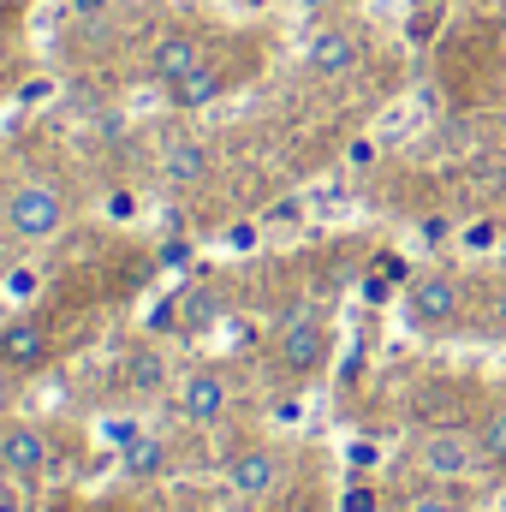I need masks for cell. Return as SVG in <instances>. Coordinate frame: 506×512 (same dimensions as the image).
<instances>
[{
	"mask_svg": "<svg viewBox=\"0 0 506 512\" xmlns=\"http://www.w3.org/2000/svg\"><path fill=\"white\" fill-rule=\"evenodd\" d=\"M304 6H328V0H304Z\"/></svg>",
	"mask_w": 506,
	"mask_h": 512,
	"instance_id": "cell-30",
	"label": "cell"
},
{
	"mask_svg": "<svg viewBox=\"0 0 506 512\" xmlns=\"http://www.w3.org/2000/svg\"><path fill=\"white\" fill-rule=\"evenodd\" d=\"M18 102H24V108H30V102H48V84H24V90H18Z\"/></svg>",
	"mask_w": 506,
	"mask_h": 512,
	"instance_id": "cell-27",
	"label": "cell"
},
{
	"mask_svg": "<svg viewBox=\"0 0 506 512\" xmlns=\"http://www.w3.org/2000/svg\"><path fill=\"white\" fill-rule=\"evenodd\" d=\"M304 66L316 72V78H352L358 66H364V42H358V30H316L310 36V48H304Z\"/></svg>",
	"mask_w": 506,
	"mask_h": 512,
	"instance_id": "cell-5",
	"label": "cell"
},
{
	"mask_svg": "<svg viewBox=\"0 0 506 512\" xmlns=\"http://www.w3.org/2000/svg\"><path fill=\"white\" fill-rule=\"evenodd\" d=\"M0 512H18V507H12V501H0Z\"/></svg>",
	"mask_w": 506,
	"mask_h": 512,
	"instance_id": "cell-29",
	"label": "cell"
},
{
	"mask_svg": "<svg viewBox=\"0 0 506 512\" xmlns=\"http://www.w3.org/2000/svg\"><path fill=\"white\" fill-rule=\"evenodd\" d=\"M489 316H495V328H506V280L495 286V304H489Z\"/></svg>",
	"mask_w": 506,
	"mask_h": 512,
	"instance_id": "cell-26",
	"label": "cell"
},
{
	"mask_svg": "<svg viewBox=\"0 0 506 512\" xmlns=\"http://www.w3.org/2000/svg\"><path fill=\"white\" fill-rule=\"evenodd\" d=\"M48 465V441L30 423H0V471L6 477H36Z\"/></svg>",
	"mask_w": 506,
	"mask_h": 512,
	"instance_id": "cell-6",
	"label": "cell"
},
{
	"mask_svg": "<svg viewBox=\"0 0 506 512\" xmlns=\"http://www.w3.org/2000/svg\"><path fill=\"white\" fill-rule=\"evenodd\" d=\"M477 447H483V465H506V399L483 411V423H477Z\"/></svg>",
	"mask_w": 506,
	"mask_h": 512,
	"instance_id": "cell-14",
	"label": "cell"
},
{
	"mask_svg": "<svg viewBox=\"0 0 506 512\" xmlns=\"http://www.w3.org/2000/svg\"><path fill=\"white\" fill-rule=\"evenodd\" d=\"M376 274H387V280H405V262H399V256H381Z\"/></svg>",
	"mask_w": 506,
	"mask_h": 512,
	"instance_id": "cell-25",
	"label": "cell"
},
{
	"mask_svg": "<svg viewBox=\"0 0 506 512\" xmlns=\"http://www.w3.org/2000/svg\"><path fill=\"white\" fill-rule=\"evenodd\" d=\"M108 441H120V447H131V441H137V423H108Z\"/></svg>",
	"mask_w": 506,
	"mask_h": 512,
	"instance_id": "cell-24",
	"label": "cell"
},
{
	"mask_svg": "<svg viewBox=\"0 0 506 512\" xmlns=\"http://www.w3.org/2000/svg\"><path fill=\"white\" fill-rule=\"evenodd\" d=\"M120 465H126L131 483H143V477H155V471L167 465V447H161V441H149V435H137L131 447H120Z\"/></svg>",
	"mask_w": 506,
	"mask_h": 512,
	"instance_id": "cell-13",
	"label": "cell"
},
{
	"mask_svg": "<svg viewBox=\"0 0 506 512\" xmlns=\"http://www.w3.org/2000/svg\"><path fill=\"white\" fill-rule=\"evenodd\" d=\"M197 66H203V42L185 36V30H167V36L149 48V78H161V84H173V78H185V72H197Z\"/></svg>",
	"mask_w": 506,
	"mask_h": 512,
	"instance_id": "cell-9",
	"label": "cell"
},
{
	"mask_svg": "<svg viewBox=\"0 0 506 512\" xmlns=\"http://www.w3.org/2000/svg\"><path fill=\"white\" fill-rule=\"evenodd\" d=\"M161 262H167V268H179V262H191V245H185V239H173V245L161 251Z\"/></svg>",
	"mask_w": 506,
	"mask_h": 512,
	"instance_id": "cell-21",
	"label": "cell"
},
{
	"mask_svg": "<svg viewBox=\"0 0 506 512\" xmlns=\"http://www.w3.org/2000/svg\"><path fill=\"white\" fill-rule=\"evenodd\" d=\"M405 316H411V328H423V334H447L459 316H465V286L453 280V274H417L411 286H405Z\"/></svg>",
	"mask_w": 506,
	"mask_h": 512,
	"instance_id": "cell-1",
	"label": "cell"
},
{
	"mask_svg": "<svg viewBox=\"0 0 506 512\" xmlns=\"http://www.w3.org/2000/svg\"><path fill=\"white\" fill-rule=\"evenodd\" d=\"M131 215H137V197L131 191H114L108 197V221H131Z\"/></svg>",
	"mask_w": 506,
	"mask_h": 512,
	"instance_id": "cell-19",
	"label": "cell"
},
{
	"mask_svg": "<svg viewBox=\"0 0 506 512\" xmlns=\"http://www.w3.org/2000/svg\"><path fill=\"white\" fill-rule=\"evenodd\" d=\"M6 286H12V292H18V298H30V292H36V274H30V268H18V274H12V280H6Z\"/></svg>",
	"mask_w": 506,
	"mask_h": 512,
	"instance_id": "cell-22",
	"label": "cell"
},
{
	"mask_svg": "<svg viewBox=\"0 0 506 512\" xmlns=\"http://www.w3.org/2000/svg\"><path fill=\"white\" fill-rule=\"evenodd\" d=\"M161 173H167V185H197V179H209V149H203L197 137H179V143L167 149Z\"/></svg>",
	"mask_w": 506,
	"mask_h": 512,
	"instance_id": "cell-12",
	"label": "cell"
},
{
	"mask_svg": "<svg viewBox=\"0 0 506 512\" xmlns=\"http://www.w3.org/2000/svg\"><path fill=\"white\" fill-rule=\"evenodd\" d=\"M280 364L292 376H316L328 364V328H322L316 310H292L286 316V328H280Z\"/></svg>",
	"mask_w": 506,
	"mask_h": 512,
	"instance_id": "cell-4",
	"label": "cell"
},
{
	"mask_svg": "<svg viewBox=\"0 0 506 512\" xmlns=\"http://www.w3.org/2000/svg\"><path fill=\"white\" fill-rule=\"evenodd\" d=\"M405 512H465V495L459 489H423L405 501Z\"/></svg>",
	"mask_w": 506,
	"mask_h": 512,
	"instance_id": "cell-16",
	"label": "cell"
},
{
	"mask_svg": "<svg viewBox=\"0 0 506 512\" xmlns=\"http://www.w3.org/2000/svg\"><path fill=\"white\" fill-rule=\"evenodd\" d=\"M0 364H6V370H36V364H48V328L30 322V316L6 322V328H0Z\"/></svg>",
	"mask_w": 506,
	"mask_h": 512,
	"instance_id": "cell-8",
	"label": "cell"
},
{
	"mask_svg": "<svg viewBox=\"0 0 506 512\" xmlns=\"http://www.w3.org/2000/svg\"><path fill=\"white\" fill-rule=\"evenodd\" d=\"M6 405H12V399H6V387H0V423H6Z\"/></svg>",
	"mask_w": 506,
	"mask_h": 512,
	"instance_id": "cell-28",
	"label": "cell"
},
{
	"mask_svg": "<svg viewBox=\"0 0 506 512\" xmlns=\"http://www.w3.org/2000/svg\"><path fill=\"white\" fill-rule=\"evenodd\" d=\"M179 411H185L191 423H221V411H227V382H221L215 370L185 376V387H179Z\"/></svg>",
	"mask_w": 506,
	"mask_h": 512,
	"instance_id": "cell-10",
	"label": "cell"
},
{
	"mask_svg": "<svg viewBox=\"0 0 506 512\" xmlns=\"http://www.w3.org/2000/svg\"><path fill=\"white\" fill-rule=\"evenodd\" d=\"M161 376H167V370H161V358H155V352H131V358H126V382L137 387V393H155Z\"/></svg>",
	"mask_w": 506,
	"mask_h": 512,
	"instance_id": "cell-15",
	"label": "cell"
},
{
	"mask_svg": "<svg viewBox=\"0 0 506 512\" xmlns=\"http://www.w3.org/2000/svg\"><path fill=\"white\" fill-rule=\"evenodd\" d=\"M227 483H233V495L262 501V495L280 483V453H274V447H245V453H233V465H227Z\"/></svg>",
	"mask_w": 506,
	"mask_h": 512,
	"instance_id": "cell-7",
	"label": "cell"
},
{
	"mask_svg": "<svg viewBox=\"0 0 506 512\" xmlns=\"http://www.w3.org/2000/svg\"><path fill=\"white\" fill-rule=\"evenodd\" d=\"M215 310H221V304H215V292H191V298H185V328H209V322H215Z\"/></svg>",
	"mask_w": 506,
	"mask_h": 512,
	"instance_id": "cell-17",
	"label": "cell"
},
{
	"mask_svg": "<svg viewBox=\"0 0 506 512\" xmlns=\"http://www.w3.org/2000/svg\"><path fill=\"white\" fill-rule=\"evenodd\" d=\"M108 12V0H72V18H102Z\"/></svg>",
	"mask_w": 506,
	"mask_h": 512,
	"instance_id": "cell-23",
	"label": "cell"
},
{
	"mask_svg": "<svg viewBox=\"0 0 506 512\" xmlns=\"http://www.w3.org/2000/svg\"><path fill=\"white\" fill-rule=\"evenodd\" d=\"M60 221H66V203L54 185H18L6 203V227L18 239H48V233H60Z\"/></svg>",
	"mask_w": 506,
	"mask_h": 512,
	"instance_id": "cell-3",
	"label": "cell"
},
{
	"mask_svg": "<svg viewBox=\"0 0 506 512\" xmlns=\"http://www.w3.org/2000/svg\"><path fill=\"white\" fill-rule=\"evenodd\" d=\"M340 512H381V495L370 483H352V489L340 495Z\"/></svg>",
	"mask_w": 506,
	"mask_h": 512,
	"instance_id": "cell-18",
	"label": "cell"
},
{
	"mask_svg": "<svg viewBox=\"0 0 506 512\" xmlns=\"http://www.w3.org/2000/svg\"><path fill=\"white\" fill-rule=\"evenodd\" d=\"M346 459H352V471H370V465H376V447H370V441H352Z\"/></svg>",
	"mask_w": 506,
	"mask_h": 512,
	"instance_id": "cell-20",
	"label": "cell"
},
{
	"mask_svg": "<svg viewBox=\"0 0 506 512\" xmlns=\"http://www.w3.org/2000/svg\"><path fill=\"white\" fill-rule=\"evenodd\" d=\"M417 465H423L435 483H465V477L483 465L477 429H429V435L417 441Z\"/></svg>",
	"mask_w": 506,
	"mask_h": 512,
	"instance_id": "cell-2",
	"label": "cell"
},
{
	"mask_svg": "<svg viewBox=\"0 0 506 512\" xmlns=\"http://www.w3.org/2000/svg\"><path fill=\"white\" fill-rule=\"evenodd\" d=\"M221 90H227V72L203 60L197 72H185V78H173V84H167V102H173V108H185V114H197V108H209Z\"/></svg>",
	"mask_w": 506,
	"mask_h": 512,
	"instance_id": "cell-11",
	"label": "cell"
}]
</instances>
